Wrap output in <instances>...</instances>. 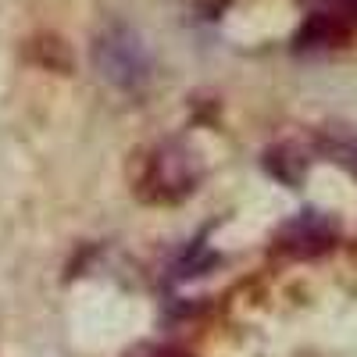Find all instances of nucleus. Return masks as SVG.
Listing matches in <instances>:
<instances>
[{
  "instance_id": "1",
  "label": "nucleus",
  "mask_w": 357,
  "mask_h": 357,
  "mask_svg": "<svg viewBox=\"0 0 357 357\" xmlns=\"http://www.w3.org/2000/svg\"><path fill=\"white\" fill-rule=\"evenodd\" d=\"M136 186H139V197L151 204H175L193 193L197 165L183 143H165L143 161V175L136 178Z\"/></svg>"
},
{
  "instance_id": "2",
  "label": "nucleus",
  "mask_w": 357,
  "mask_h": 357,
  "mask_svg": "<svg viewBox=\"0 0 357 357\" xmlns=\"http://www.w3.org/2000/svg\"><path fill=\"white\" fill-rule=\"evenodd\" d=\"M93 61L100 68V75L122 89H132L146 79L151 72V61H146V50H143V40L126 25H111L107 33L97 36V47H93Z\"/></svg>"
},
{
  "instance_id": "3",
  "label": "nucleus",
  "mask_w": 357,
  "mask_h": 357,
  "mask_svg": "<svg viewBox=\"0 0 357 357\" xmlns=\"http://www.w3.org/2000/svg\"><path fill=\"white\" fill-rule=\"evenodd\" d=\"M211 261H215V254H207V247H193L183 261H178V279H193V275H200Z\"/></svg>"
},
{
  "instance_id": "4",
  "label": "nucleus",
  "mask_w": 357,
  "mask_h": 357,
  "mask_svg": "<svg viewBox=\"0 0 357 357\" xmlns=\"http://www.w3.org/2000/svg\"><path fill=\"white\" fill-rule=\"evenodd\" d=\"M165 357H190V354H165Z\"/></svg>"
}]
</instances>
